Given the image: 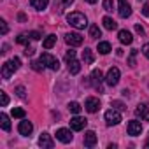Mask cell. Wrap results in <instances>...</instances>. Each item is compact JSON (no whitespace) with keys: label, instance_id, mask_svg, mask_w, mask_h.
Returning a JSON list of instances; mask_svg holds the SVG:
<instances>
[{"label":"cell","instance_id":"obj_14","mask_svg":"<svg viewBox=\"0 0 149 149\" xmlns=\"http://www.w3.org/2000/svg\"><path fill=\"white\" fill-rule=\"evenodd\" d=\"M39 146H40L42 149H53V147H54V142H53V139H51L49 133H42V135L39 137Z\"/></svg>","mask_w":149,"mask_h":149},{"label":"cell","instance_id":"obj_34","mask_svg":"<svg viewBox=\"0 0 149 149\" xmlns=\"http://www.w3.org/2000/svg\"><path fill=\"white\" fill-rule=\"evenodd\" d=\"M112 9H114L112 0H104V11H112Z\"/></svg>","mask_w":149,"mask_h":149},{"label":"cell","instance_id":"obj_5","mask_svg":"<svg viewBox=\"0 0 149 149\" xmlns=\"http://www.w3.org/2000/svg\"><path fill=\"white\" fill-rule=\"evenodd\" d=\"M105 123H107L109 126L119 125V123H121V114H119L118 111H114V109H109V111L105 112Z\"/></svg>","mask_w":149,"mask_h":149},{"label":"cell","instance_id":"obj_44","mask_svg":"<svg viewBox=\"0 0 149 149\" xmlns=\"http://www.w3.org/2000/svg\"><path fill=\"white\" fill-rule=\"evenodd\" d=\"M86 2H88V4H97L98 0H86Z\"/></svg>","mask_w":149,"mask_h":149},{"label":"cell","instance_id":"obj_1","mask_svg":"<svg viewBox=\"0 0 149 149\" xmlns=\"http://www.w3.org/2000/svg\"><path fill=\"white\" fill-rule=\"evenodd\" d=\"M21 67V60L18 58V56H14V58H11L9 61H6L4 65H2V77L7 81V79H11V76Z\"/></svg>","mask_w":149,"mask_h":149},{"label":"cell","instance_id":"obj_22","mask_svg":"<svg viewBox=\"0 0 149 149\" xmlns=\"http://www.w3.org/2000/svg\"><path fill=\"white\" fill-rule=\"evenodd\" d=\"M0 125H2V130H6V132L11 130V121H9V116L6 112L0 114Z\"/></svg>","mask_w":149,"mask_h":149},{"label":"cell","instance_id":"obj_42","mask_svg":"<svg viewBox=\"0 0 149 149\" xmlns=\"http://www.w3.org/2000/svg\"><path fill=\"white\" fill-rule=\"evenodd\" d=\"M135 32H137V33H140V35H144V28H142L140 25H135Z\"/></svg>","mask_w":149,"mask_h":149},{"label":"cell","instance_id":"obj_18","mask_svg":"<svg viewBox=\"0 0 149 149\" xmlns=\"http://www.w3.org/2000/svg\"><path fill=\"white\" fill-rule=\"evenodd\" d=\"M95 144H97V133L91 132V130H88V132L84 133V146H86V147H93Z\"/></svg>","mask_w":149,"mask_h":149},{"label":"cell","instance_id":"obj_31","mask_svg":"<svg viewBox=\"0 0 149 149\" xmlns=\"http://www.w3.org/2000/svg\"><path fill=\"white\" fill-rule=\"evenodd\" d=\"M11 114H13L14 118H25V111H23V109H19V107H14Z\"/></svg>","mask_w":149,"mask_h":149},{"label":"cell","instance_id":"obj_37","mask_svg":"<svg viewBox=\"0 0 149 149\" xmlns=\"http://www.w3.org/2000/svg\"><path fill=\"white\" fill-rule=\"evenodd\" d=\"M33 51H35V49H33L32 46H26V47H25V54H26V56H32Z\"/></svg>","mask_w":149,"mask_h":149},{"label":"cell","instance_id":"obj_27","mask_svg":"<svg viewBox=\"0 0 149 149\" xmlns=\"http://www.w3.org/2000/svg\"><path fill=\"white\" fill-rule=\"evenodd\" d=\"M81 109H83V107H81V104H77V102H70V104H68V111L74 112V114H79Z\"/></svg>","mask_w":149,"mask_h":149},{"label":"cell","instance_id":"obj_45","mask_svg":"<svg viewBox=\"0 0 149 149\" xmlns=\"http://www.w3.org/2000/svg\"><path fill=\"white\" fill-rule=\"evenodd\" d=\"M139 2H144V0H139Z\"/></svg>","mask_w":149,"mask_h":149},{"label":"cell","instance_id":"obj_32","mask_svg":"<svg viewBox=\"0 0 149 149\" xmlns=\"http://www.w3.org/2000/svg\"><path fill=\"white\" fill-rule=\"evenodd\" d=\"M32 68L37 70V72H42L44 70V63L42 61H32Z\"/></svg>","mask_w":149,"mask_h":149},{"label":"cell","instance_id":"obj_20","mask_svg":"<svg viewBox=\"0 0 149 149\" xmlns=\"http://www.w3.org/2000/svg\"><path fill=\"white\" fill-rule=\"evenodd\" d=\"M83 61H84V65H91V63L95 61L93 51H91L90 47H84V51H83Z\"/></svg>","mask_w":149,"mask_h":149},{"label":"cell","instance_id":"obj_39","mask_svg":"<svg viewBox=\"0 0 149 149\" xmlns=\"http://www.w3.org/2000/svg\"><path fill=\"white\" fill-rule=\"evenodd\" d=\"M70 58H76V51H67V54H65V60H70Z\"/></svg>","mask_w":149,"mask_h":149},{"label":"cell","instance_id":"obj_19","mask_svg":"<svg viewBox=\"0 0 149 149\" xmlns=\"http://www.w3.org/2000/svg\"><path fill=\"white\" fill-rule=\"evenodd\" d=\"M118 37H119V42L121 44H132L133 42V37H132V33L128 30H119Z\"/></svg>","mask_w":149,"mask_h":149},{"label":"cell","instance_id":"obj_41","mask_svg":"<svg viewBox=\"0 0 149 149\" xmlns=\"http://www.w3.org/2000/svg\"><path fill=\"white\" fill-rule=\"evenodd\" d=\"M142 14H144V16H149V4H144V7H142Z\"/></svg>","mask_w":149,"mask_h":149},{"label":"cell","instance_id":"obj_36","mask_svg":"<svg viewBox=\"0 0 149 149\" xmlns=\"http://www.w3.org/2000/svg\"><path fill=\"white\" fill-rule=\"evenodd\" d=\"M0 32H2V35L7 33V23H6L4 19H0Z\"/></svg>","mask_w":149,"mask_h":149},{"label":"cell","instance_id":"obj_26","mask_svg":"<svg viewBox=\"0 0 149 149\" xmlns=\"http://www.w3.org/2000/svg\"><path fill=\"white\" fill-rule=\"evenodd\" d=\"M100 35H102V32H100L98 25H91V26H90V37H91V39H98Z\"/></svg>","mask_w":149,"mask_h":149},{"label":"cell","instance_id":"obj_3","mask_svg":"<svg viewBox=\"0 0 149 149\" xmlns=\"http://www.w3.org/2000/svg\"><path fill=\"white\" fill-rule=\"evenodd\" d=\"M40 61L47 67V68H51V70H60V61L53 56V54H49V53H42L40 54Z\"/></svg>","mask_w":149,"mask_h":149},{"label":"cell","instance_id":"obj_4","mask_svg":"<svg viewBox=\"0 0 149 149\" xmlns=\"http://www.w3.org/2000/svg\"><path fill=\"white\" fill-rule=\"evenodd\" d=\"M119 77H121V72H119V68H118V67H111V68H109V72H107L105 83H107L109 86H116V84L119 83Z\"/></svg>","mask_w":149,"mask_h":149},{"label":"cell","instance_id":"obj_21","mask_svg":"<svg viewBox=\"0 0 149 149\" xmlns=\"http://www.w3.org/2000/svg\"><path fill=\"white\" fill-rule=\"evenodd\" d=\"M49 4V0H30V6L37 11H44Z\"/></svg>","mask_w":149,"mask_h":149},{"label":"cell","instance_id":"obj_12","mask_svg":"<svg viewBox=\"0 0 149 149\" xmlns=\"http://www.w3.org/2000/svg\"><path fill=\"white\" fill-rule=\"evenodd\" d=\"M56 139H58L60 142H63V144H68V142H72L74 135H72L70 130H67V128H60V130L56 132Z\"/></svg>","mask_w":149,"mask_h":149},{"label":"cell","instance_id":"obj_16","mask_svg":"<svg viewBox=\"0 0 149 149\" xmlns=\"http://www.w3.org/2000/svg\"><path fill=\"white\" fill-rule=\"evenodd\" d=\"M74 4V0H54V9L58 14H63L65 9H68Z\"/></svg>","mask_w":149,"mask_h":149},{"label":"cell","instance_id":"obj_29","mask_svg":"<svg viewBox=\"0 0 149 149\" xmlns=\"http://www.w3.org/2000/svg\"><path fill=\"white\" fill-rule=\"evenodd\" d=\"M7 104H9V97H7V93H6V91H0V105L6 107Z\"/></svg>","mask_w":149,"mask_h":149},{"label":"cell","instance_id":"obj_35","mask_svg":"<svg viewBox=\"0 0 149 149\" xmlns=\"http://www.w3.org/2000/svg\"><path fill=\"white\" fill-rule=\"evenodd\" d=\"M112 107H116V109H119V111H125V109H126V105L121 104V102H118V100H112Z\"/></svg>","mask_w":149,"mask_h":149},{"label":"cell","instance_id":"obj_17","mask_svg":"<svg viewBox=\"0 0 149 149\" xmlns=\"http://www.w3.org/2000/svg\"><path fill=\"white\" fill-rule=\"evenodd\" d=\"M67 63H68V72L72 74V76H77V74L81 72V63H79L76 58H70V60H67Z\"/></svg>","mask_w":149,"mask_h":149},{"label":"cell","instance_id":"obj_23","mask_svg":"<svg viewBox=\"0 0 149 149\" xmlns=\"http://www.w3.org/2000/svg\"><path fill=\"white\" fill-rule=\"evenodd\" d=\"M54 44H56V35H53V33H51V35H47V37L44 39L42 47H44V49H51Z\"/></svg>","mask_w":149,"mask_h":149},{"label":"cell","instance_id":"obj_24","mask_svg":"<svg viewBox=\"0 0 149 149\" xmlns=\"http://www.w3.org/2000/svg\"><path fill=\"white\" fill-rule=\"evenodd\" d=\"M102 23H104V26H105L107 30H116V28H118V23H116L112 18H109V16H105V18L102 19Z\"/></svg>","mask_w":149,"mask_h":149},{"label":"cell","instance_id":"obj_43","mask_svg":"<svg viewBox=\"0 0 149 149\" xmlns=\"http://www.w3.org/2000/svg\"><path fill=\"white\" fill-rule=\"evenodd\" d=\"M18 19H19V21H25V19H26V16H25L23 13H19V14H18Z\"/></svg>","mask_w":149,"mask_h":149},{"label":"cell","instance_id":"obj_30","mask_svg":"<svg viewBox=\"0 0 149 149\" xmlns=\"http://www.w3.org/2000/svg\"><path fill=\"white\" fill-rule=\"evenodd\" d=\"M137 49H132V53H130V58H128V65L130 67H135V56H137Z\"/></svg>","mask_w":149,"mask_h":149},{"label":"cell","instance_id":"obj_10","mask_svg":"<svg viewBox=\"0 0 149 149\" xmlns=\"http://www.w3.org/2000/svg\"><path fill=\"white\" fill-rule=\"evenodd\" d=\"M126 130H128V135H132V137H137V135H140V133H142V125H140V121H137V119H132V121L128 123Z\"/></svg>","mask_w":149,"mask_h":149},{"label":"cell","instance_id":"obj_25","mask_svg":"<svg viewBox=\"0 0 149 149\" xmlns=\"http://www.w3.org/2000/svg\"><path fill=\"white\" fill-rule=\"evenodd\" d=\"M97 49H98V53L100 54H107V53H111L112 51V47H111V44L109 42H98V46H97Z\"/></svg>","mask_w":149,"mask_h":149},{"label":"cell","instance_id":"obj_33","mask_svg":"<svg viewBox=\"0 0 149 149\" xmlns=\"http://www.w3.org/2000/svg\"><path fill=\"white\" fill-rule=\"evenodd\" d=\"M16 95H18L21 100H25V98H26V91H25V88H23V86H18V88H16Z\"/></svg>","mask_w":149,"mask_h":149},{"label":"cell","instance_id":"obj_11","mask_svg":"<svg viewBox=\"0 0 149 149\" xmlns=\"http://www.w3.org/2000/svg\"><path fill=\"white\" fill-rule=\"evenodd\" d=\"M84 109L88 111V112H97L98 109H100V100L98 98H95V97H90V98H86V102H84Z\"/></svg>","mask_w":149,"mask_h":149},{"label":"cell","instance_id":"obj_40","mask_svg":"<svg viewBox=\"0 0 149 149\" xmlns=\"http://www.w3.org/2000/svg\"><path fill=\"white\" fill-rule=\"evenodd\" d=\"M30 37H32L33 40H39V39H40V33H39V32H30Z\"/></svg>","mask_w":149,"mask_h":149},{"label":"cell","instance_id":"obj_8","mask_svg":"<svg viewBox=\"0 0 149 149\" xmlns=\"http://www.w3.org/2000/svg\"><path fill=\"white\" fill-rule=\"evenodd\" d=\"M91 81H93V86L102 93L104 90H102V81H104V74H102V70L100 68H95L93 72H91Z\"/></svg>","mask_w":149,"mask_h":149},{"label":"cell","instance_id":"obj_13","mask_svg":"<svg viewBox=\"0 0 149 149\" xmlns=\"http://www.w3.org/2000/svg\"><path fill=\"white\" fill-rule=\"evenodd\" d=\"M18 132L23 135V137H30L32 135V132H33V125L30 123V121H21L19 123V126H18Z\"/></svg>","mask_w":149,"mask_h":149},{"label":"cell","instance_id":"obj_9","mask_svg":"<svg viewBox=\"0 0 149 149\" xmlns=\"http://www.w3.org/2000/svg\"><path fill=\"white\" fill-rule=\"evenodd\" d=\"M86 125H88V121H86L84 118H81V116H76V118L70 119V128H72L74 132H81V130H84Z\"/></svg>","mask_w":149,"mask_h":149},{"label":"cell","instance_id":"obj_15","mask_svg":"<svg viewBox=\"0 0 149 149\" xmlns=\"http://www.w3.org/2000/svg\"><path fill=\"white\" fill-rule=\"evenodd\" d=\"M135 116L140 118V121H149V107L144 105V104L137 105V109H135Z\"/></svg>","mask_w":149,"mask_h":149},{"label":"cell","instance_id":"obj_6","mask_svg":"<svg viewBox=\"0 0 149 149\" xmlns=\"http://www.w3.org/2000/svg\"><path fill=\"white\" fill-rule=\"evenodd\" d=\"M65 40H67V44H68V46L76 47V46H81L84 39H83V35H81V33H77V32H70V33H67V35H65Z\"/></svg>","mask_w":149,"mask_h":149},{"label":"cell","instance_id":"obj_2","mask_svg":"<svg viewBox=\"0 0 149 149\" xmlns=\"http://www.w3.org/2000/svg\"><path fill=\"white\" fill-rule=\"evenodd\" d=\"M67 21H68L70 26L77 28V30H83V28H86V25H88V19H86V16H84L83 13H70V14L67 16Z\"/></svg>","mask_w":149,"mask_h":149},{"label":"cell","instance_id":"obj_7","mask_svg":"<svg viewBox=\"0 0 149 149\" xmlns=\"http://www.w3.org/2000/svg\"><path fill=\"white\" fill-rule=\"evenodd\" d=\"M118 4H119V7H118L119 16H121L123 19L130 18V14H132V6L128 4V0H118Z\"/></svg>","mask_w":149,"mask_h":149},{"label":"cell","instance_id":"obj_28","mask_svg":"<svg viewBox=\"0 0 149 149\" xmlns=\"http://www.w3.org/2000/svg\"><path fill=\"white\" fill-rule=\"evenodd\" d=\"M30 39H32L30 33H21V35L16 39V42H18V44H26V46H28V40H30Z\"/></svg>","mask_w":149,"mask_h":149},{"label":"cell","instance_id":"obj_38","mask_svg":"<svg viewBox=\"0 0 149 149\" xmlns=\"http://www.w3.org/2000/svg\"><path fill=\"white\" fill-rule=\"evenodd\" d=\"M142 53H144V54L149 58V42H146V44L142 46Z\"/></svg>","mask_w":149,"mask_h":149}]
</instances>
